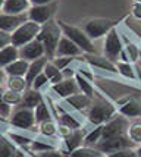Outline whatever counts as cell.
<instances>
[{"label": "cell", "mask_w": 141, "mask_h": 157, "mask_svg": "<svg viewBox=\"0 0 141 157\" xmlns=\"http://www.w3.org/2000/svg\"><path fill=\"white\" fill-rule=\"evenodd\" d=\"M62 35H63V31H62L61 25H59V21L50 19L49 22L41 25V29L38 35H37V38L43 43L44 50H46V57L49 60L54 59Z\"/></svg>", "instance_id": "1"}, {"label": "cell", "mask_w": 141, "mask_h": 157, "mask_svg": "<svg viewBox=\"0 0 141 157\" xmlns=\"http://www.w3.org/2000/svg\"><path fill=\"white\" fill-rule=\"evenodd\" d=\"M116 115V107L104 98H99L91 103L88 110V121L93 125H104Z\"/></svg>", "instance_id": "2"}, {"label": "cell", "mask_w": 141, "mask_h": 157, "mask_svg": "<svg viewBox=\"0 0 141 157\" xmlns=\"http://www.w3.org/2000/svg\"><path fill=\"white\" fill-rule=\"evenodd\" d=\"M59 25H61L62 31H63V35H66L68 38H71L84 53H88V55L96 53L93 40L85 34L84 29H81V28H78V27H74V25H71V24H66V22H63V21H59Z\"/></svg>", "instance_id": "3"}, {"label": "cell", "mask_w": 141, "mask_h": 157, "mask_svg": "<svg viewBox=\"0 0 141 157\" xmlns=\"http://www.w3.org/2000/svg\"><path fill=\"white\" fill-rule=\"evenodd\" d=\"M40 29H41L40 24L27 19L10 34L12 35V44L16 46V47H22V46H25L28 43H31L33 40L37 38Z\"/></svg>", "instance_id": "4"}, {"label": "cell", "mask_w": 141, "mask_h": 157, "mask_svg": "<svg viewBox=\"0 0 141 157\" xmlns=\"http://www.w3.org/2000/svg\"><path fill=\"white\" fill-rule=\"evenodd\" d=\"M9 122L12 126L18 128L22 131H28L31 129L34 125H37L35 122V115H34V109L25 107V106H16L15 110L12 112V115L9 117Z\"/></svg>", "instance_id": "5"}, {"label": "cell", "mask_w": 141, "mask_h": 157, "mask_svg": "<svg viewBox=\"0 0 141 157\" xmlns=\"http://www.w3.org/2000/svg\"><path fill=\"white\" fill-rule=\"evenodd\" d=\"M122 50H123V44H122L121 35H119L116 28H112L108 34H106L104 47H103L104 56L116 63V62H119V56H121Z\"/></svg>", "instance_id": "6"}, {"label": "cell", "mask_w": 141, "mask_h": 157, "mask_svg": "<svg viewBox=\"0 0 141 157\" xmlns=\"http://www.w3.org/2000/svg\"><path fill=\"white\" fill-rule=\"evenodd\" d=\"M112 28H115L113 21L106 19V18H94L84 25V31L91 40H99L103 35L108 34Z\"/></svg>", "instance_id": "7"}, {"label": "cell", "mask_w": 141, "mask_h": 157, "mask_svg": "<svg viewBox=\"0 0 141 157\" xmlns=\"http://www.w3.org/2000/svg\"><path fill=\"white\" fill-rule=\"evenodd\" d=\"M57 10V3L53 2V3H49V5H35V6H31L28 9V19L34 21L37 24H46L50 19H53L54 13Z\"/></svg>", "instance_id": "8"}, {"label": "cell", "mask_w": 141, "mask_h": 157, "mask_svg": "<svg viewBox=\"0 0 141 157\" xmlns=\"http://www.w3.org/2000/svg\"><path fill=\"white\" fill-rule=\"evenodd\" d=\"M128 128H129V122L128 119L123 115H115L109 122H106L103 125V135H101V140H108V138L112 137H118V135H123L128 132Z\"/></svg>", "instance_id": "9"}, {"label": "cell", "mask_w": 141, "mask_h": 157, "mask_svg": "<svg viewBox=\"0 0 141 157\" xmlns=\"http://www.w3.org/2000/svg\"><path fill=\"white\" fill-rule=\"evenodd\" d=\"M96 145H97V148H99L103 154H110V153L119 151V150H122V148L132 147L134 143L129 140L128 134H123V135L112 137V138H108V140H101V141H99Z\"/></svg>", "instance_id": "10"}, {"label": "cell", "mask_w": 141, "mask_h": 157, "mask_svg": "<svg viewBox=\"0 0 141 157\" xmlns=\"http://www.w3.org/2000/svg\"><path fill=\"white\" fill-rule=\"evenodd\" d=\"M28 19L27 12L25 13H5L0 12V31H5L12 34L21 24H24Z\"/></svg>", "instance_id": "11"}, {"label": "cell", "mask_w": 141, "mask_h": 157, "mask_svg": "<svg viewBox=\"0 0 141 157\" xmlns=\"http://www.w3.org/2000/svg\"><path fill=\"white\" fill-rule=\"evenodd\" d=\"M44 56H46V50H44L43 43L38 38H35L31 43L19 47V57H22V59H25L28 62L37 60V59L44 57Z\"/></svg>", "instance_id": "12"}, {"label": "cell", "mask_w": 141, "mask_h": 157, "mask_svg": "<svg viewBox=\"0 0 141 157\" xmlns=\"http://www.w3.org/2000/svg\"><path fill=\"white\" fill-rule=\"evenodd\" d=\"M50 87H52V91L54 94L59 96L61 98H63V100L76 94V93H80V87H78V84L75 81V76L74 78H63L61 82L53 84Z\"/></svg>", "instance_id": "13"}, {"label": "cell", "mask_w": 141, "mask_h": 157, "mask_svg": "<svg viewBox=\"0 0 141 157\" xmlns=\"http://www.w3.org/2000/svg\"><path fill=\"white\" fill-rule=\"evenodd\" d=\"M80 55H82V50H81V48L78 47L71 38H68L66 35H62L54 57H61V56H72V57H78Z\"/></svg>", "instance_id": "14"}, {"label": "cell", "mask_w": 141, "mask_h": 157, "mask_svg": "<svg viewBox=\"0 0 141 157\" xmlns=\"http://www.w3.org/2000/svg\"><path fill=\"white\" fill-rule=\"evenodd\" d=\"M87 62L97 69H101V71H108V72H112V74H116L118 72V66L116 63L112 62L110 59H108L106 56H88Z\"/></svg>", "instance_id": "15"}, {"label": "cell", "mask_w": 141, "mask_h": 157, "mask_svg": "<svg viewBox=\"0 0 141 157\" xmlns=\"http://www.w3.org/2000/svg\"><path fill=\"white\" fill-rule=\"evenodd\" d=\"M18 59H19V47L14 46L12 43L0 48V68L5 69L7 65H10Z\"/></svg>", "instance_id": "16"}, {"label": "cell", "mask_w": 141, "mask_h": 157, "mask_svg": "<svg viewBox=\"0 0 141 157\" xmlns=\"http://www.w3.org/2000/svg\"><path fill=\"white\" fill-rule=\"evenodd\" d=\"M47 62H49V59H47L46 56H44V57H40V59H37V60L29 62V68H28L27 75H25L28 87H31V84H33L34 79L40 75L41 72H44V66L47 65Z\"/></svg>", "instance_id": "17"}, {"label": "cell", "mask_w": 141, "mask_h": 157, "mask_svg": "<svg viewBox=\"0 0 141 157\" xmlns=\"http://www.w3.org/2000/svg\"><path fill=\"white\" fill-rule=\"evenodd\" d=\"M31 7L29 0H5L2 12L5 13H25Z\"/></svg>", "instance_id": "18"}, {"label": "cell", "mask_w": 141, "mask_h": 157, "mask_svg": "<svg viewBox=\"0 0 141 157\" xmlns=\"http://www.w3.org/2000/svg\"><path fill=\"white\" fill-rule=\"evenodd\" d=\"M65 101H66L74 110L82 112V110L88 109V107L91 106L93 98H91V97H88V96H85V94H82V93H76V94H74V96L65 98Z\"/></svg>", "instance_id": "19"}, {"label": "cell", "mask_w": 141, "mask_h": 157, "mask_svg": "<svg viewBox=\"0 0 141 157\" xmlns=\"http://www.w3.org/2000/svg\"><path fill=\"white\" fill-rule=\"evenodd\" d=\"M119 113L125 117H140L141 116V101L137 98H129L119 107Z\"/></svg>", "instance_id": "20"}, {"label": "cell", "mask_w": 141, "mask_h": 157, "mask_svg": "<svg viewBox=\"0 0 141 157\" xmlns=\"http://www.w3.org/2000/svg\"><path fill=\"white\" fill-rule=\"evenodd\" d=\"M28 68H29V62L19 57L18 60L12 62L10 65H7L5 68V72H6L7 76H25Z\"/></svg>", "instance_id": "21"}, {"label": "cell", "mask_w": 141, "mask_h": 157, "mask_svg": "<svg viewBox=\"0 0 141 157\" xmlns=\"http://www.w3.org/2000/svg\"><path fill=\"white\" fill-rule=\"evenodd\" d=\"M44 98L41 96V93L38 90H34V88H27L24 91V96H22V106H25V107H29V109H35L41 101H43Z\"/></svg>", "instance_id": "22"}, {"label": "cell", "mask_w": 141, "mask_h": 157, "mask_svg": "<svg viewBox=\"0 0 141 157\" xmlns=\"http://www.w3.org/2000/svg\"><path fill=\"white\" fill-rule=\"evenodd\" d=\"M84 132L81 129H72L66 137H65V148H66L69 153L74 151L75 148H78L84 140Z\"/></svg>", "instance_id": "23"}, {"label": "cell", "mask_w": 141, "mask_h": 157, "mask_svg": "<svg viewBox=\"0 0 141 157\" xmlns=\"http://www.w3.org/2000/svg\"><path fill=\"white\" fill-rule=\"evenodd\" d=\"M75 81H76L78 87H80V91L82 94H85V96L94 98L96 90H94V85L91 84V79H88V78H85L82 74L76 72V74H75Z\"/></svg>", "instance_id": "24"}, {"label": "cell", "mask_w": 141, "mask_h": 157, "mask_svg": "<svg viewBox=\"0 0 141 157\" xmlns=\"http://www.w3.org/2000/svg\"><path fill=\"white\" fill-rule=\"evenodd\" d=\"M44 74H46V76L49 78L50 85L57 84V82H61L62 79L65 78V76H63V72L54 65L53 62H47V65L44 66Z\"/></svg>", "instance_id": "25"}, {"label": "cell", "mask_w": 141, "mask_h": 157, "mask_svg": "<svg viewBox=\"0 0 141 157\" xmlns=\"http://www.w3.org/2000/svg\"><path fill=\"white\" fill-rule=\"evenodd\" d=\"M6 87H7V90L18 91V93H24L27 88H29L25 76H7Z\"/></svg>", "instance_id": "26"}, {"label": "cell", "mask_w": 141, "mask_h": 157, "mask_svg": "<svg viewBox=\"0 0 141 157\" xmlns=\"http://www.w3.org/2000/svg\"><path fill=\"white\" fill-rule=\"evenodd\" d=\"M16 151V144L10 138L0 135V157H12Z\"/></svg>", "instance_id": "27"}, {"label": "cell", "mask_w": 141, "mask_h": 157, "mask_svg": "<svg viewBox=\"0 0 141 157\" xmlns=\"http://www.w3.org/2000/svg\"><path fill=\"white\" fill-rule=\"evenodd\" d=\"M103 156V153H101L97 147L96 148H91V147H78V148H75L74 151H71L69 153V157H100Z\"/></svg>", "instance_id": "28"}, {"label": "cell", "mask_w": 141, "mask_h": 157, "mask_svg": "<svg viewBox=\"0 0 141 157\" xmlns=\"http://www.w3.org/2000/svg\"><path fill=\"white\" fill-rule=\"evenodd\" d=\"M34 115H35V122L40 125L41 122H46L49 119H52V112L49 109L47 103L43 100V101L34 109Z\"/></svg>", "instance_id": "29"}, {"label": "cell", "mask_w": 141, "mask_h": 157, "mask_svg": "<svg viewBox=\"0 0 141 157\" xmlns=\"http://www.w3.org/2000/svg\"><path fill=\"white\" fill-rule=\"evenodd\" d=\"M22 96L24 93H18V91H12V90H3V100L10 104V106H19L22 103Z\"/></svg>", "instance_id": "30"}, {"label": "cell", "mask_w": 141, "mask_h": 157, "mask_svg": "<svg viewBox=\"0 0 141 157\" xmlns=\"http://www.w3.org/2000/svg\"><path fill=\"white\" fill-rule=\"evenodd\" d=\"M116 66H118V72L121 74L122 76H125L128 79H135L137 75H135L134 66L129 63V62H116Z\"/></svg>", "instance_id": "31"}, {"label": "cell", "mask_w": 141, "mask_h": 157, "mask_svg": "<svg viewBox=\"0 0 141 157\" xmlns=\"http://www.w3.org/2000/svg\"><path fill=\"white\" fill-rule=\"evenodd\" d=\"M31 150L34 153H41V151H47V150H56V145L49 141H43V140H33L29 144Z\"/></svg>", "instance_id": "32"}, {"label": "cell", "mask_w": 141, "mask_h": 157, "mask_svg": "<svg viewBox=\"0 0 141 157\" xmlns=\"http://www.w3.org/2000/svg\"><path fill=\"white\" fill-rule=\"evenodd\" d=\"M40 132L44 135V137H53L57 134V126H56V122L53 119H49L46 122L40 123Z\"/></svg>", "instance_id": "33"}, {"label": "cell", "mask_w": 141, "mask_h": 157, "mask_svg": "<svg viewBox=\"0 0 141 157\" xmlns=\"http://www.w3.org/2000/svg\"><path fill=\"white\" fill-rule=\"evenodd\" d=\"M59 121H61V125L66 126L69 129H80L81 128V122L76 121V119H75L72 115H69V113H62L61 117H59Z\"/></svg>", "instance_id": "34"}, {"label": "cell", "mask_w": 141, "mask_h": 157, "mask_svg": "<svg viewBox=\"0 0 141 157\" xmlns=\"http://www.w3.org/2000/svg\"><path fill=\"white\" fill-rule=\"evenodd\" d=\"M101 135H103V125H97L96 129L91 131L90 134L85 135L84 143L85 144H97L99 141H101Z\"/></svg>", "instance_id": "35"}, {"label": "cell", "mask_w": 141, "mask_h": 157, "mask_svg": "<svg viewBox=\"0 0 141 157\" xmlns=\"http://www.w3.org/2000/svg\"><path fill=\"white\" fill-rule=\"evenodd\" d=\"M128 137L134 144H141V123H134L128 128Z\"/></svg>", "instance_id": "36"}, {"label": "cell", "mask_w": 141, "mask_h": 157, "mask_svg": "<svg viewBox=\"0 0 141 157\" xmlns=\"http://www.w3.org/2000/svg\"><path fill=\"white\" fill-rule=\"evenodd\" d=\"M9 138L14 141L16 145H19V147H28L31 141H33V138L31 137H25V135H21L18 132H9Z\"/></svg>", "instance_id": "37"}, {"label": "cell", "mask_w": 141, "mask_h": 157, "mask_svg": "<svg viewBox=\"0 0 141 157\" xmlns=\"http://www.w3.org/2000/svg\"><path fill=\"white\" fill-rule=\"evenodd\" d=\"M52 62H53L61 71H63L65 68L71 66V65L74 63L75 57H72V56H61V57H54V59H52Z\"/></svg>", "instance_id": "38"}, {"label": "cell", "mask_w": 141, "mask_h": 157, "mask_svg": "<svg viewBox=\"0 0 141 157\" xmlns=\"http://www.w3.org/2000/svg\"><path fill=\"white\" fill-rule=\"evenodd\" d=\"M10 115H12V106L3 100V88L0 87V116L3 119H7L10 117Z\"/></svg>", "instance_id": "39"}, {"label": "cell", "mask_w": 141, "mask_h": 157, "mask_svg": "<svg viewBox=\"0 0 141 157\" xmlns=\"http://www.w3.org/2000/svg\"><path fill=\"white\" fill-rule=\"evenodd\" d=\"M47 85H50V82H49V78L46 76V74L44 72H41L40 75L37 76L35 79L33 81V84H31V88L34 90H38L40 91L41 88H44V87H47Z\"/></svg>", "instance_id": "40"}, {"label": "cell", "mask_w": 141, "mask_h": 157, "mask_svg": "<svg viewBox=\"0 0 141 157\" xmlns=\"http://www.w3.org/2000/svg\"><path fill=\"white\" fill-rule=\"evenodd\" d=\"M106 157H138V154H137V150H134L132 147H128V148H122L119 151L110 153Z\"/></svg>", "instance_id": "41"}, {"label": "cell", "mask_w": 141, "mask_h": 157, "mask_svg": "<svg viewBox=\"0 0 141 157\" xmlns=\"http://www.w3.org/2000/svg\"><path fill=\"white\" fill-rule=\"evenodd\" d=\"M125 52H127V56L129 62H135L138 59V48L135 47L134 44H128L127 47H125Z\"/></svg>", "instance_id": "42"}, {"label": "cell", "mask_w": 141, "mask_h": 157, "mask_svg": "<svg viewBox=\"0 0 141 157\" xmlns=\"http://www.w3.org/2000/svg\"><path fill=\"white\" fill-rule=\"evenodd\" d=\"M12 43V35L9 33H5V31H0V48H3L5 46L10 44Z\"/></svg>", "instance_id": "43"}, {"label": "cell", "mask_w": 141, "mask_h": 157, "mask_svg": "<svg viewBox=\"0 0 141 157\" xmlns=\"http://www.w3.org/2000/svg\"><path fill=\"white\" fill-rule=\"evenodd\" d=\"M35 157H62V154L57 150H47V151L38 153Z\"/></svg>", "instance_id": "44"}, {"label": "cell", "mask_w": 141, "mask_h": 157, "mask_svg": "<svg viewBox=\"0 0 141 157\" xmlns=\"http://www.w3.org/2000/svg\"><path fill=\"white\" fill-rule=\"evenodd\" d=\"M29 2H31V6H35V5H49L56 0H29Z\"/></svg>", "instance_id": "45"}, {"label": "cell", "mask_w": 141, "mask_h": 157, "mask_svg": "<svg viewBox=\"0 0 141 157\" xmlns=\"http://www.w3.org/2000/svg\"><path fill=\"white\" fill-rule=\"evenodd\" d=\"M6 79H7V75H6V72H5V69L0 68V87H2L3 82H6Z\"/></svg>", "instance_id": "46"}, {"label": "cell", "mask_w": 141, "mask_h": 157, "mask_svg": "<svg viewBox=\"0 0 141 157\" xmlns=\"http://www.w3.org/2000/svg\"><path fill=\"white\" fill-rule=\"evenodd\" d=\"M134 15L138 19H141V3H138V5L134 6Z\"/></svg>", "instance_id": "47"}, {"label": "cell", "mask_w": 141, "mask_h": 157, "mask_svg": "<svg viewBox=\"0 0 141 157\" xmlns=\"http://www.w3.org/2000/svg\"><path fill=\"white\" fill-rule=\"evenodd\" d=\"M12 157H24V153H21V151L18 150V151H16V153H15V154H14Z\"/></svg>", "instance_id": "48"}, {"label": "cell", "mask_w": 141, "mask_h": 157, "mask_svg": "<svg viewBox=\"0 0 141 157\" xmlns=\"http://www.w3.org/2000/svg\"><path fill=\"white\" fill-rule=\"evenodd\" d=\"M3 5H5V0H0V12H2V9H3Z\"/></svg>", "instance_id": "49"}, {"label": "cell", "mask_w": 141, "mask_h": 157, "mask_svg": "<svg viewBox=\"0 0 141 157\" xmlns=\"http://www.w3.org/2000/svg\"><path fill=\"white\" fill-rule=\"evenodd\" d=\"M137 154H138V157H141V147H138V148H137Z\"/></svg>", "instance_id": "50"}, {"label": "cell", "mask_w": 141, "mask_h": 157, "mask_svg": "<svg viewBox=\"0 0 141 157\" xmlns=\"http://www.w3.org/2000/svg\"><path fill=\"white\" fill-rule=\"evenodd\" d=\"M24 157H29V156H25V154H24Z\"/></svg>", "instance_id": "51"}, {"label": "cell", "mask_w": 141, "mask_h": 157, "mask_svg": "<svg viewBox=\"0 0 141 157\" xmlns=\"http://www.w3.org/2000/svg\"><path fill=\"white\" fill-rule=\"evenodd\" d=\"M100 157H103V156H100Z\"/></svg>", "instance_id": "52"}]
</instances>
